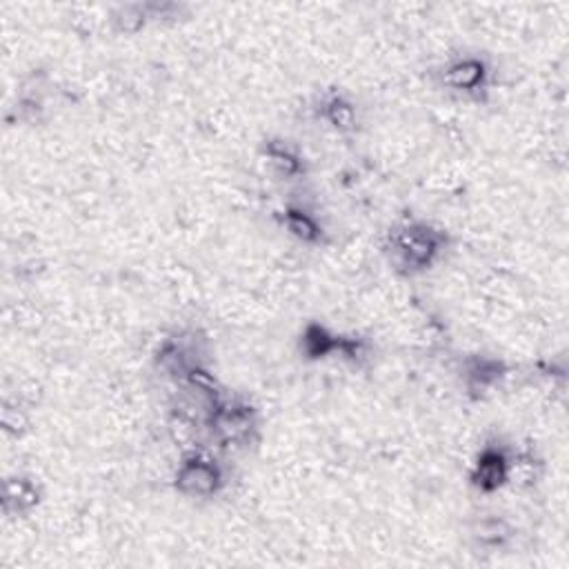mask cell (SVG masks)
<instances>
[{"mask_svg": "<svg viewBox=\"0 0 569 569\" xmlns=\"http://www.w3.org/2000/svg\"><path fill=\"white\" fill-rule=\"evenodd\" d=\"M449 238L445 229L427 220H402L387 233L385 253L391 267L405 276L429 271L445 253Z\"/></svg>", "mask_w": 569, "mask_h": 569, "instance_id": "obj_1", "label": "cell"}, {"mask_svg": "<svg viewBox=\"0 0 569 569\" xmlns=\"http://www.w3.org/2000/svg\"><path fill=\"white\" fill-rule=\"evenodd\" d=\"M213 442L231 453L247 451L260 433V413L244 396L222 393L204 418Z\"/></svg>", "mask_w": 569, "mask_h": 569, "instance_id": "obj_2", "label": "cell"}, {"mask_svg": "<svg viewBox=\"0 0 569 569\" xmlns=\"http://www.w3.org/2000/svg\"><path fill=\"white\" fill-rule=\"evenodd\" d=\"M227 485V467L222 460L202 449H189L180 456L173 471V489L189 500H211Z\"/></svg>", "mask_w": 569, "mask_h": 569, "instance_id": "obj_3", "label": "cell"}, {"mask_svg": "<svg viewBox=\"0 0 569 569\" xmlns=\"http://www.w3.org/2000/svg\"><path fill=\"white\" fill-rule=\"evenodd\" d=\"M153 365L162 376L180 382L189 371L204 365V338L187 329L164 336L153 351Z\"/></svg>", "mask_w": 569, "mask_h": 569, "instance_id": "obj_4", "label": "cell"}, {"mask_svg": "<svg viewBox=\"0 0 569 569\" xmlns=\"http://www.w3.org/2000/svg\"><path fill=\"white\" fill-rule=\"evenodd\" d=\"M513 460L516 453L500 440V438H491L487 440L469 469V482L478 493H496L502 487H507L513 478Z\"/></svg>", "mask_w": 569, "mask_h": 569, "instance_id": "obj_5", "label": "cell"}, {"mask_svg": "<svg viewBox=\"0 0 569 569\" xmlns=\"http://www.w3.org/2000/svg\"><path fill=\"white\" fill-rule=\"evenodd\" d=\"M440 82L453 96L480 100L489 91L491 67L478 53H460L449 58L440 69Z\"/></svg>", "mask_w": 569, "mask_h": 569, "instance_id": "obj_6", "label": "cell"}, {"mask_svg": "<svg viewBox=\"0 0 569 569\" xmlns=\"http://www.w3.org/2000/svg\"><path fill=\"white\" fill-rule=\"evenodd\" d=\"M509 376V365L489 353H473L462 360L460 382L471 400H482L493 393Z\"/></svg>", "mask_w": 569, "mask_h": 569, "instance_id": "obj_7", "label": "cell"}, {"mask_svg": "<svg viewBox=\"0 0 569 569\" xmlns=\"http://www.w3.org/2000/svg\"><path fill=\"white\" fill-rule=\"evenodd\" d=\"M260 156L271 176H276L282 182L300 180L307 173V158L291 140L269 138L262 142Z\"/></svg>", "mask_w": 569, "mask_h": 569, "instance_id": "obj_8", "label": "cell"}, {"mask_svg": "<svg viewBox=\"0 0 569 569\" xmlns=\"http://www.w3.org/2000/svg\"><path fill=\"white\" fill-rule=\"evenodd\" d=\"M42 500V489L36 478L24 473L7 476L2 482V513L9 518L29 516Z\"/></svg>", "mask_w": 569, "mask_h": 569, "instance_id": "obj_9", "label": "cell"}, {"mask_svg": "<svg viewBox=\"0 0 569 569\" xmlns=\"http://www.w3.org/2000/svg\"><path fill=\"white\" fill-rule=\"evenodd\" d=\"M278 220L282 224V229L296 238L302 244L316 247L325 242V224L320 222V218L316 216V211H311L307 204L300 202H289L278 211Z\"/></svg>", "mask_w": 569, "mask_h": 569, "instance_id": "obj_10", "label": "cell"}, {"mask_svg": "<svg viewBox=\"0 0 569 569\" xmlns=\"http://www.w3.org/2000/svg\"><path fill=\"white\" fill-rule=\"evenodd\" d=\"M516 538V527L500 513H485L471 525V540L476 549L485 553H498L507 549Z\"/></svg>", "mask_w": 569, "mask_h": 569, "instance_id": "obj_11", "label": "cell"}, {"mask_svg": "<svg viewBox=\"0 0 569 569\" xmlns=\"http://www.w3.org/2000/svg\"><path fill=\"white\" fill-rule=\"evenodd\" d=\"M318 118L336 133H351L358 127V107L342 91H327L318 102Z\"/></svg>", "mask_w": 569, "mask_h": 569, "instance_id": "obj_12", "label": "cell"}, {"mask_svg": "<svg viewBox=\"0 0 569 569\" xmlns=\"http://www.w3.org/2000/svg\"><path fill=\"white\" fill-rule=\"evenodd\" d=\"M345 336L333 333L320 322H307L300 333V351L309 360H322L329 356H340Z\"/></svg>", "mask_w": 569, "mask_h": 569, "instance_id": "obj_13", "label": "cell"}]
</instances>
